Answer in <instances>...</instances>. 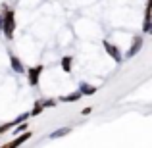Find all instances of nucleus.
Here are the masks:
<instances>
[{"mask_svg": "<svg viewBox=\"0 0 152 148\" xmlns=\"http://www.w3.org/2000/svg\"><path fill=\"white\" fill-rule=\"evenodd\" d=\"M0 29H4V35H6L8 39L14 37V31H15V17H14V12L8 10L6 14H4L2 17V27Z\"/></svg>", "mask_w": 152, "mask_h": 148, "instance_id": "nucleus-1", "label": "nucleus"}, {"mask_svg": "<svg viewBox=\"0 0 152 148\" xmlns=\"http://www.w3.org/2000/svg\"><path fill=\"white\" fill-rule=\"evenodd\" d=\"M104 50H106L108 54H110L112 58L115 60V62H121V54H119V50L115 48V46L112 44V42H104Z\"/></svg>", "mask_w": 152, "mask_h": 148, "instance_id": "nucleus-2", "label": "nucleus"}, {"mask_svg": "<svg viewBox=\"0 0 152 148\" xmlns=\"http://www.w3.org/2000/svg\"><path fill=\"white\" fill-rule=\"evenodd\" d=\"M41 71H42V67L41 66H37V67H31L29 69V75H27V77H29V85H37L39 83V75H41Z\"/></svg>", "mask_w": 152, "mask_h": 148, "instance_id": "nucleus-3", "label": "nucleus"}, {"mask_svg": "<svg viewBox=\"0 0 152 148\" xmlns=\"http://www.w3.org/2000/svg\"><path fill=\"white\" fill-rule=\"evenodd\" d=\"M29 137H31V131H29V133L25 131V133H21L18 139H14V141H12L10 144H8V148H14V146H19V144H23L25 141H29Z\"/></svg>", "mask_w": 152, "mask_h": 148, "instance_id": "nucleus-4", "label": "nucleus"}, {"mask_svg": "<svg viewBox=\"0 0 152 148\" xmlns=\"http://www.w3.org/2000/svg\"><path fill=\"white\" fill-rule=\"evenodd\" d=\"M141 46H142V37H135L133 39V46H131V50L127 52V56H129V58H133V56L141 50Z\"/></svg>", "mask_w": 152, "mask_h": 148, "instance_id": "nucleus-5", "label": "nucleus"}, {"mask_svg": "<svg viewBox=\"0 0 152 148\" xmlns=\"http://www.w3.org/2000/svg\"><path fill=\"white\" fill-rule=\"evenodd\" d=\"M79 93H81V94H94V93H96V89H94L93 85L81 83V85H79Z\"/></svg>", "mask_w": 152, "mask_h": 148, "instance_id": "nucleus-6", "label": "nucleus"}, {"mask_svg": "<svg viewBox=\"0 0 152 148\" xmlns=\"http://www.w3.org/2000/svg\"><path fill=\"white\" fill-rule=\"evenodd\" d=\"M79 98H81V93H79V90H75V93L67 94V96H64V98H60V100H62V102H77Z\"/></svg>", "mask_w": 152, "mask_h": 148, "instance_id": "nucleus-7", "label": "nucleus"}, {"mask_svg": "<svg viewBox=\"0 0 152 148\" xmlns=\"http://www.w3.org/2000/svg\"><path fill=\"white\" fill-rule=\"evenodd\" d=\"M10 63H12V67H14L18 73H23V66H21V62H19L15 56H12V58H10Z\"/></svg>", "mask_w": 152, "mask_h": 148, "instance_id": "nucleus-8", "label": "nucleus"}, {"mask_svg": "<svg viewBox=\"0 0 152 148\" xmlns=\"http://www.w3.org/2000/svg\"><path fill=\"white\" fill-rule=\"evenodd\" d=\"M67 133H71V129H69V127H64V129L54 131V133L50 135V139H60V137H64V135H67Z\"/></svg>", "mask_w": 152, "mask_h": 148, "instance_id": "nucleus-9", "label": "nucleus"}, {"mask_svg": "<svg viewBox=\"0 0 152 148\" xmlns=\"http://www.w3.org/2000/svg\"><path fill=\"white\" fill-rule=\"evenodd\" d=\"M62 69L64 71H71V58H69V56L62 58Z\"/></svg>", "mask_w": 152, "mask_h": 148, "instance_id": "nucleus-10", "label": "nucleus"}, {"mask_svg": "<svg viewBox=\"0 0 152 148\" xmlns=\"http://www.w3.org/2000/svg\"><path fill=\"white\" fill-rule=\"evenodd\" d=\"M42 110H45V106H42V102H37V104H35V108H33V112H31L29 115H39V114H41Z\"/></svg>", "mask_w": 152, "mask_h": 148, "instance_id": "nucleus-11", "label": "nucleus"}, {"mask_svg": "<svg viewBox=\"0 0 152 148\" xmlns=\"http://www.w3.org/2000/svg\"><path fill=\"white\" fill-rule=\"evenodd\" d=\"M12 127H15V123H14V121H10V123H4V125L0 127V135H2V133H6L8 129H12Z\"/></svg>", "mask_w": 152, "mask_h": 148, "instance_id": "nucleus-12", "label": "nucleus"}, {"mask_svg": "<svg viewBox=\"0 0 152 148\" xmlns=\"http://www.w3.org/2000/svg\"><path fill=\"white\" fill-rule=\"evenodd\" d=\"M42 106H45V108H54L56 106V100H45V102H42Z\"/></svg>", "mask_w": 152, "mask_h": 148, "instance_id": "nucleus-13", "label": "nucleus"}, {"mask_svg": "<svg viewBox=\"0 0 152 148\" xmlns=\"http://www.w3.org/2000/svg\"><path fill=\"white\" fill-rule=\"evenodd\" d=\"M0 27H2V17H0Z\"/></svg>", "mask_w": 152, "mask_h": 148, "instance_id": "nucleus-14", "label": "nucleus"}]
</instances>
